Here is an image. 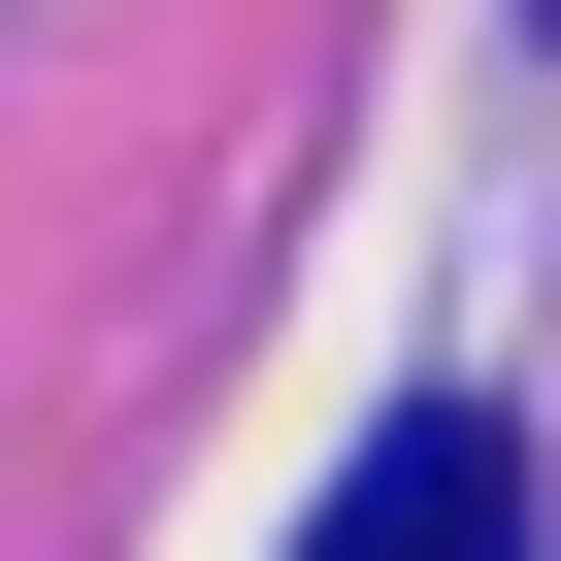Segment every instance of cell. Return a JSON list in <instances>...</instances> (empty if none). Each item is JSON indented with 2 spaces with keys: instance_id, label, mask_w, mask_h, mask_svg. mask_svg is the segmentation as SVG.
<instances>
[{
  "instance_id": "cell-1",
  "label": "cell",
  "mask_w": 561,
  "mask_h": 561,
  "mask_svg": "<svg viewBox=\"0 0 561 561\" xmlns=\"http://www.w3.org/2000/svg\"><path fill=\"white\" fill-rule=\"evenodd\" d=\"M331 561H528V462H495V430L430 397V430L364 462V528H331Z\"/></svg>"
}]
</instances>
